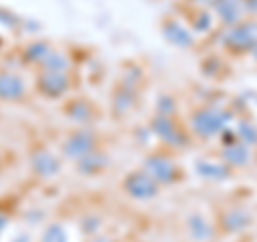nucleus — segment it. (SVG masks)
I'll list each match as a JSON object with an SVG mask.
<instances>
[{"instance_id": "f257e3e1", "label": "nucleus", "mask_w": 257, "mask_h": 242, "mask_svg": "<svg viewBox=\"0 0 257 242\" xmlns=\"http://www.w3.org/2000/svg\"><path fill=\"white\" fill-rule=\"evenodd\" d=\"M229 123V114L223 109H214V107H204L195 111L191 116V127L193 131L202 137H214L225 131V127Z\"/></svg>"}, {"instance_id": "f03ea898", "label": "nucleus", "mask_w": 257, "mask_h": 242, "mask_svg": "<svg viewBox=\"0 0 257 242\" xmlns=\"http://www.w3.org/2000/svg\"><path fill=\"white\" fill-rule=\"evenodd\" d=\"M144 172L157 184H170L178 178V167L174 165V161L170 157H163V155H150L144 161Z\"/></svg>"}, {"instance_id": "7ed1b4c3", "label": "nucleus", "mask_w": 257, "mask_h": 242, "mask_svg": "<svg viewBox=\"0 0 257 242\" xmlns=\"http://www.w3.org/2000/svg\"><path fill=\"white\" fill-rule=\"evenodd\" d=\"M223 41L236 52L251 50L257 43V22H240L236 26H231L227 35L223 37Z\"/></svg>"}, {"instance_id": "20e7f679", "label": "nucleus", "mask_w": 257, "mask_h": 242, "mask_svg": "<svg viewBox=\"0 0 257 242\" xmlns=\"http://www.w3.org/2000/svg\"><path fill=\"white\" fill-rule=\"evenodd\" d=\"M124 191L133 199H152L159 193V184L144 172H133L124 178Z\"/></svg>"}, {"instance_id": "39448f33", "label": "nucleus", "mask_w": 257, "mask_h": 242, "mask_svg": "<svg viewBox=\"0 0 257 242\" xmlns=\"http://www.w3.org/2000/svg\"><path fill=\"white\" fill-rule=\"evenodd\" d=\"M94 150V135L90 131H77L64 142L62 146V152L67 159H73V161H79L82 157L90 155Z\"/></svg>"}, {"instance_id": "423d86ee", "label": "nucleus", "mask_w": 257, "mask_h": 242, "mask_svg": "<svg viewBox=\"0 0 257 242\" xmlns=\"http://www.w3.org/2000/svg\"><path fill=\"white\" fill-rule=\"evenodd\" d=\"M214 9L219 13V18L227 26H236L242 22L246 13V0H216Z\"/></svg>"}, {"instance_id": "0eeeda50", "label": "nucleus", "mask_w": 257, "mask_h": 242, "mask_svg": "<svg viewBox=\"0 0 257 242\" xmlns=\"http://www.w3.org/2000/svg\"><path fill=\"white\" fill-rule=\"evenodd\" d=\"M69 79L67 73H58V71H43L39 75V90L45 96H60L67 92Z\"/></svg>"}, {"instance_id": "6e6552de", "label": "nucleus", "mask_w": 257, "mask_h": 242, "mask_svg": "<svg viewBox=\"0 0 257 242\" xmlns=\"http://www.w3.org/2000/svg\"><path fill=\"white\" fill-rule=\"evenodd\" d=\"M32 169L43 178H52L60 172V161L50 150H39L32 155Z\"/></svg>"}, {"instance_id": "1a4fd4ad", "label": "nucleus", "mask_w": 257, "mask_h": 242, "mask_svg": "<svg viewBox=\"0 0 257 242\" xmlns=\"http://www.w3.org/2000/svg\"><path fill=\"white\" fill-rule=\"evenodd\" d=\"M152 131H155L163 142L172 144V146H180V144L184 142L182 135L178 133V129H176V125H174V120L170 116L159 114L155 120H152Z\"/></svg>"}, {"instance_id": "9d476101", "label": "nucleus", "mask_w": 257, "mask_h": 242, "mask_svg": "<svg viewBox=\"0 0 257 242\" xmlns=\"http://www.w3.org/2000/svg\"><path fill=\"white\" fill-rule=\"evenodd\" d=\"M26 92V84L24 79L15 73H0V99L5 101H15L24 96Z\"/></svg>"}, {"instance_id": "9b49d317", "label": "nucleus", "mask_w": 257, "mask_h": 242, "mask_svg": "<svg viewBox=\"0 0 257 242\" xmlns=\"http://www.w3.org/2000/svg\"><path fill=\"white\" fill-rule=\"evenodd\" d=\"M163 35L167 41L174 43L176 47H191L193 45V35L187 28H182L178 22H165Z\"/></svg>"}, {"instance_id": "f8f14e48", "label": "nucleus", "mask_w": 257, "mask_h": 242, "mask_svg": "<svg viewBox=\"0 0 257 242\" xmlns=\"http://www.w3.org/2000/svg\"><path fill=\"white\" fill-rule=\"evenodd\" d=\"M223 159L227 161L231 167H242L251 161V148H248L244 142H236V144H231V146H225Z\"/></svg>"}, {"instance_id": "ddd939ff", "label": "nucleus", "mask_w": 257, "mask_h": 242, "mask_svg": "<svg viewBox=\"0 0 257 242\" xmlns=\"http://www.w3.org/2000/svg\"><path fill=\"white\" fill-rule=\"evenodd\" d=\"M195 169H197L199 176H204V178H210V180H225L229 176V167L227 165L212 163V161H197Z\"/></svg>"}, {"instance_id": "4468645a", "label": "nucleus", "mask_w": 257, "mask_h": 242, "mask_svg": "<svg viewBox=\"0 0 257 242\" xmlns=\"http://www.w3.org/2000/svg\"><path fill=\"white\" fill-rule=\"evenodd\" d=\"M248 221H251V216H248L244 210H240V208H234V210H229L227 214L223 216V227L227 231H240L244 229Z\"/></svg>"}, {"instance_id": "2eb2a0df", "label": "nucleus", "mask_w": 257, "mask_h": 242, "mask_svg": "<svg viewBox=\"0 0 257 242\" xmlns=\"http://www.w3.org/2000/svg\"><path fill=\"white\" fill-rule=\"evenodd\" d=\"M105 163H107V159L92 150L90 155H86L77 161V167L82 174H94V172H99L101 167H105Z\"/></svg>"}, {"instance_id": "dca6fc26", "label": "nucleus", "mask_w": 257, "mask_h": 242, "mask_svg": "<svg viewBox=\"0 0 257 242\" xmlns=\"http://www.w3.org/2000/svg\"><path fill=\"white\" fill-rule=\"evenodd\" d=\"M43 71H58V73H67L69 69V58L62 52H50L41 62Z\"/></svg>"}, {"instance_id": "f3484780", "label": "nucleus", "mask_w": 257, "mask_h": 242, "mask_svg": "<svg viewBox=\"0 0 257 242\" xmlns=\"http://www.w3.org/2000/svg\"><path fill=\"white\" fill-rule=\"evenodd\" d=\"M189 229H191V236L195 240H199V242H206L208 238L212 236L210 223H206L202 216H191L189 219Z\"/></svg>"}, {"instance_id": "a211bd4d", "label": "nucleus", "mask_w": 257, "mask_h": 242, "mask_svg": "<svg viewBox=\"0 0 257 242\" xmlns=\"http://www.w3.org/2000/svg\"><path fill=\"white\" fill-rule=\"evenodd\" d=\"M47 54H50V47L39 41V43L28 45L26 47V54H24V56H26V60H30V62H43V58H45Z\"/></svg>"}, {"instance_id": "6ab92c4d", "label": "nucleus", "mask_w": 257, "mask_h": 242, "mask_svg": "<svg viewBox=\"0 0 257 242\" xmlns=\"http://www.w3.org/2000/svg\"><path fill=\"white\" fill-rule=\"evenodd\" d=\"M236 133L240 137V142H244L246 146H253V144H257V129L251 123H240Z\"/></svg>"}, {"instance_id": "aec40b11", "label": "nucleus", "mask_w": 257, "mask_h": 242, "mask_svg": "<svg viewBox=\"0 0 257 242\" xmlns=\"http://www.w3.org/2000/svg\"><path fill=\"white\" fill-rule=\"evenodd\" d=\"M41 242H67V233H64V229L58 223H52L50 227L43 231Z\"/></svg>"}, {"instance_id": "412c9836", "label": "nucleus", "mask_w": 257, "mask_h": 242, "mask_svg": "<svg viewBox=\"0 0 257 242\" xmlns=\"http://www.w3.org/2000/svg\"><path fill=\"white\" fill-rule=\"evenodd\" d=\"M114 109L118 111V114H124L126 109H131L133 105V94H128V90H120L116 92V99H114Z\"/></svg>"}, {"instance_id": "4be33fe9", "label": "nucleus", "mask_w": 257, "mask_h": 242, "mask_svg": "<svg viewBox=\"0 0 257 242\" xmlns=\"http://www.w3.org/2000/svg\"><path fill=\"white\" fill-rule=\"evenodd\" d=\"M69 116L79 120V123H84V120H88V116H90V107H88L86 103H82V101L73 103V105L69 107Z\"/></svg>"}, {"instance_id": "5701e85b", "label": "nucleus", "mask_w": 257, "mask_h": 242, "mask_svg": "<svg viewBox=\"0 0 257 242\" xmlns=\"http://www.w3.org/2000/svg\"><path fill=\"white\" fill-rule=\"evenodd\" d=\"M159 103H161V105H159V114L170 116V114H172V109H174V103H172L170 96H163V99H161Z\"/></svg>"}, {"instance_id": "b1692460", "label": "nucleus", "mask_w": 257, "mask_h": 242, "mask_svg": "<svg viewBox=\"0 0 257 242\" xmlns=\"http://www.w3.org/2000/svg\"><path fill=\"white\" fill-rule=\"evenodd\" d=\"M208 26H210V15L202 13V15H199V20L195 22V28L197 30H208Z\"/></svg>"}, {"instance_id": "393cba45", "label": "nucleus", "mask_w": 257, "mask_h": 242, "mask_svg": "<svg viewBox=\"0 0 257 242\" xmlns=\"http://www.w3.org/2000/svg\"><path fill=\"white\" fill-rule=\"evenodd\" d=\"M246 11L257 15V0H246Z\"/></svg>"}, {"instance_id": "a878e982", "label": "nucleus", "mask_w": 257, "mask_h": 242, "mask_svg": "<svg viewBox=\"0 0 257 242\" xmlns=\"http://www.w3.org/2000/svg\"><path fill=\"white\" fill-rule=\"evenodd\" d=\"M5 225H7V216H5V214H0V231L5 229Z\"/></svg>"}, {"instance_id": "bb28decb", "label": "nucleus", "mask_w": 257, "mask_h": 242, "mask_svg": "<svg viewBox=\"0 0 257 242\" xmlns=\"http://www.w3.org/2000/svg\"><path fill=\"white\" fill-rule=\"evenodd\" d=\"M195 3H199V5H214L216 0H195Z\"/></svg>"}, {"instance_id": "cd10ccee", "label": "nucleus", "mask_w": 257, "mask_h": 242, "mask_svg": "<svg viewBox=\"0 0 257 242\" xmlns=\"http://www.w3.org/2000/svg\"><path fill=\"white\" fill-rule=\"evenodd\" d=\"M248 52H251V56H253V58L257 60V43H255V45H253V47H251V50H248Z\"/></svg>"}, {"instance_id": "c85d7f7f", "label": "nucleus", "mask_w": 257, "mask_h": 242, "mask_svg": "<svg viewBox=\"0 0 257 242\" xmlns=\"http://www.w3.org/2000/svg\"><path fill=\"white\" fill-rule=\"evenodd\" d=\"M18 242H28V236H26V238H24V236H22V238H18Z\"/></svg>"}, {"instance_id": "c756f323", "label": "nucleus", "mask_w": 257, "mask_h": 242, "mask_svg": "<svg viewBox=\"0 0 257 242\" xmlns=\"http://www.w3.org/2000/svg\"><path fill=\"white\" fill-rule=\"evenodd\" d=\"M94 242H107L105 238H99V240H94Z\"/></svg>"}]
</instances>
